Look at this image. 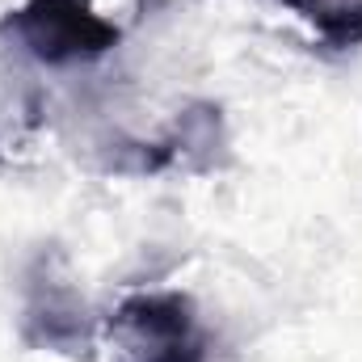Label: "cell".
<instances>
[{"mask_svg":"<svg viewBox=\"0 0 362 362\" xmlns=\"http://www.w3.org/2000/svg\"><path fill=\"white\" fill-rule=\"evenodd\" d=\"M101 341L122 362H206V333L194 295L173 286L131 291L101 316Z\"/></svg>","mask_w":362,"mask_h":362,"instance_id":"obj_1","label":"cell"},{"mask_svg":"<svg viewBox=\"0 0 362 362\" xmlns=\"http://www.w3.org/2000/svg\"><path fill=\"white\" fill-rule=\"evenodd\" d=\"M0 34L42 68L93 64L122 42V25L97 0H21L0 17Z\"/></svg>","mask_w":362,"mask_h":362,"instance_id":"obj_2","label":"cell"},{"mask_svg":"<svg viewBox=\"0 0 362 362\" xmlns=\"http://www.w3.org/2000/svg\"><path fill=\"white\" fill-rule=\"evenodd\" d=\"M17 337L38 354L59 358H89L101 341V316L89 308L81 286L59 270H38L25 286Z\"/></svg>","mask_w":362,"mask_h":362,"instance_id":"obj_3","label":"cell"},{"mask_svg":"<svg viewBox=\"0 0 362 362\" xmlns=\"http://www.w3.org/2000/svg\"><path fill=\"white\" fill-rule=\"evenodd\" d=\"M232 148L228 139V122H223V110L211 105V101H198V105H185L173 127L160 135V152H165V169L173 173H215L219 169V156Z\"/></svg>","mask_w":362,"mask_h":362,"instance_id":"obj_4","label":"cell"},{"mask_svg":"<svg viewBox=\"0 0 362 362\" xmlns=\"http://www.w3.org/2000/svg\"><path fill=\"white\" fill-rule=\"evenodd\" d=\"M291 17H299L312 38L329 51H358L362 47V0H278Z\"/></svg>","mask_w":362,"mask_h":362,"instance_id":"obj_5","label":"cell"},{"mask_svg":"<svg viewBox=\"0 0 362 362\" xmlns=\"http://www.w3.org/2000/svg\"><path fill=\"white\" fill-rule=\"evenodd\" d=\"M0 165H4V152H0Z\"/></svg>","mask_w":362,"mask_h":362,"instance_id":"obj_6","label":"cell"}]
</instances>
